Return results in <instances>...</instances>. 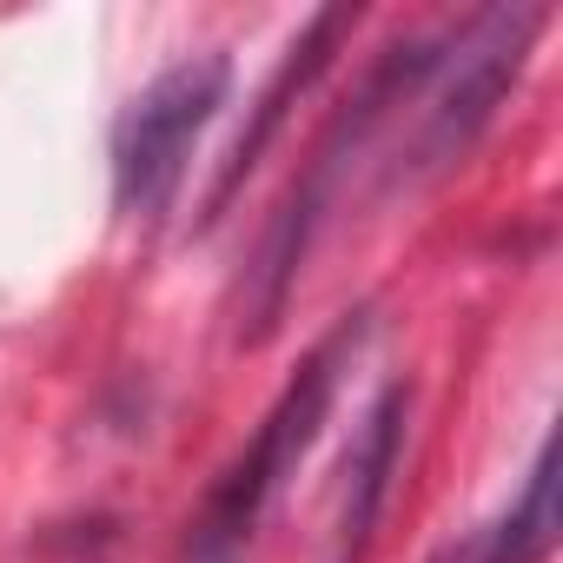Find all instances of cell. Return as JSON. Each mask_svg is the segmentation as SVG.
Segmentation results:
<instances>
[{"mask_svg": "<svg viewBox=\"0 0 563 563\" xmlns=\"http://www.w3.org/2000/svg\"><path fill=\"white\" fill-rule=\"evenodd\" d=\"M225 87H232L225 54H186L126 100V113L113 126V212L126 225L166 219V206L186 186V159H192L199 133L225 107Z\"/></svg>", "mask_w": 563, "mask_h": 563, "instance_id": "1", "label": "cell"}, {"mask_svg": "<svg viewBox=\"0 0 563 563\" xmlns=\"http://www.w3.org/2000/svg\"><path fill=\"white\" fill-rule=\"evenodd\" d=\"M352 352H358V319H345L332 339L312 345V358L299 365V378L278 391V405H272L265 424L252 431L245 457L219 477V490H212V504H206V517H199V543H206V550L239 543V537L252 530V517L265 510V497L299 471V457L312 451V438H319V424H325V411H332V391H339V372H345Z\"/></svg>", "mask_w": 563, "mask_h": 563, "instance_id": "2", "label": "cell"}, {"mask_svg": "<svg viewBox=\"0 0 563 563\" xmlns=\"http://www.w3.org/2000/svg\"><path fill=\"white\" fill-rule=\"evenodd\" d=\"M537 27H543V14L523 8V14H477L471 34H457L451 74H444V87L424 107V133H418V159L424 166H444V159H457L477 140V126L497 113L504 87L517 80L523 47H530Z\"/></svg>", "mask_w": 563, "mask_h": 563, "instance_id": "3", "label": "cell"}, {"mask_svg": "<svg viewBox=\"0 0 563 563\" xmlns=\"http://www.w3.org/2000/svg\"><path fill=\"white\" fill-rule=\"evenodd\" d=\"M405 411H411L405 385H385L365 405V418L352 431V451H345L339 510H332V556L325 563H365V543H372L378 510L391 497V471H398V444H405Z\"/></svg>", "mask_w": 563, "mask_h": 563, "instance_id": "4", "label": "cell"}, {"mask_svg": "<svg viewBox=\"0 0 563 563\" xmlns=\"http://www.w3.org/2000/svg\"><path fill=\"white\" fill-rule=\"evenodd\" d=\"M352 27H358V14H352V8H325V14H312V27H306V34L292 41V60L278 67V74H272V87L258 93V113H252V126L239 133V146H232V159H225L219 186L206 192V219H219V212H225V199H232V192H239V179H245V173L258 166V153H265V140L278 133V120H286V107H292V100H299V93H306V87L319 80V67L332 60V47H339V41H345Z\"/></svg>", "mask_w": 563, "mask_h": 563, "instance_id": "5", "label": "cell"}, {"mask_svg": "<svg viewBox=\"0 0 563 563\" xmlns=\"http://www.w3.org/2000/svg\"><path fill=\"white\" fill-rule=\"evenodd\" d=\"M556 530H563V517H556V438H543L530 471H523V490L510 497L504 523L484 543V563H543Z\"/></svg>", "mask_w": 563, "mask_h": 563, "instance_id": "6", "label": "cell"}]
</instances>
